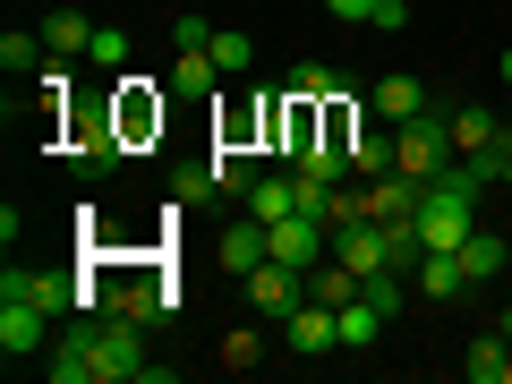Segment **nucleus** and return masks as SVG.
Returning <instances> with one entry per match:
<instances>
[{
    "label": "nucleus",
    "instance_id": "obj_1",
    "mask_svg": "<svg viewBox=\"0 0 512 384\" xmlns=\"http://www.w3.org/2000/svg\"><path fill=\"white\" fill-rule=\"evenodd\" d=\"M453 163H461V154H453V120H444V103H436V111H419V120H402V128H393V171H402V180L436 188V180H444Z\"/></svg>",
    "mask_w": 512,
    "mask_h": 384
},
{
    "label": "nucleus",
    "instance_id": "obj_2",
    "mask_svg": "<svg viewBox=\"0 0 512 384\" xmlns=\"http://www.w3.org/2000/svg\"><path fill=\"white\" fill-rule=\"evenodd\" d=\"M239 291H248V308L265 316V325H291V308L308 299V274H299V265H282V256H265L256 274H239Z\"/></svg>",
    "mask_w": 512,
    "mask_h": 384
},
{
    "label": "nucleus",
    "instance_id": "obj_3",
    "mask_svg": "<svg viewBox=\"0 0 512 384\" xmlns=\"http://www.w3.org/2000/svg\"><path fill=\"white\" fill-rule=\"evenodd\" d=\"M444 120H453V154L495 180V137H504V120H495L487 103H444Z\"/></svg>",
    "mask_w": 512,
    "mask_h": 384
},
{
    "label": "nucleus",
    "instance_id": "obj_4",
    "mask_svg": "<svg viewBox=\"0 0 512 384\" xmlns=\"http://www.w3.org/2000/svg\"><path fill=\"white\" fill-rule=\"evenodd\" d=\"M111 120H120L128 154L146 146V137H163V94H154V77H120V94H111Z\"/></svg>",
    "mask_w": 512,
    "mask_h": 384
},
{
    "label": "nucleus",
    "instance_id": "obj_5",
    "mask_svg": "<svg viewBox=\"0 0 512 384\" xmlns=\"http://www.w3.org/2000/svg\"><path fill=\"white\" fill-rule=\"evenodd\" d=\"M367 111H376L384 128H402V120H419V111H436V94H427V77L393 69V77H376V86H367Z\"/></svg>",
    "mask_w": 512,
    "mask_h": 384
},
{
    "label": "nucleus",
    "instance_id": "obj_6",
    "mask_svg": "<svg viewBox=\"0 0 512 384\" xmlns=\"http://www.w3.org/2000/svg\"><path fill=\"white\" fill-rule=\"evenodd\" d=\"M265 256H274V239H265V222H222V239H214V265H222V274H256V265H265Z\"/></svg>",
    "mask_w": 512,
    "mask_h": 384
},
{
    "label": "nucleus",
    "instance_id": "obj_7",
    "mask_svg": "<svg viewBox=\"0 0 512 384\" xmlns=\"http://www.w3.org/2000/svg\"><path fill=\"white\" fill-rule=\"evenodd\" d=\"M333 256L367 282V274H384V265H393V239H384V222H342V231H333Z\"/></svg>",
    "mask_w": 512,
    "mask_h": 384
},
{
    "label": "nucleus",
    "instance_id": "obj_8",
    "mask_svg": "<svg viewBox=\"0 0 512 384\" xmlns=\"http://www.w3.org/2000/svg\"><path fill=\"white\" fill-rule=\"evenodd\" d=\"M120 154H128V137H120V120H111V111L77 120V137H69V163H77V171H111Z\"/></svg>",
    "mask_w": 512,
    "mask_h": 384
},
{
    "label": "nucleus",
    "instance_id": "obj_9",
    "mask_svg": "<svg viewBox=\"0 0 512 384\" xmlns=\"http://www.w3.org/2000/svg\"><path fill=\"white\" fill-rule=\"evenodd\" d=\"M52 384H103V333H94V325L60 333V350H52Z\"/></svg>",
    "mask_w": 512,
    "mask_h": 384
},
{
    "label": "nucleus",
    "instance_id": "obj_10",
    "mask_svg": "<svg viewBox=\"0 0 512 384\" xmlns=\"http://www.w3.org/2000/svg\"><path fill=\"white\" fill-rule=\"evenodd\" d=\"M0 299H35L43 316H60V308H77V282H60V274H43V265H9V282H0Z\"/></svg>",
    "mask_w": 512,
    "mask_h": 384
},
{
    "label": "nucleus",
    "instance_id": "obj_11",
    "mask_svg": "<svg viewBox=\"0 0 512 384\" xmlns=\"http://www.w3.org/2000/svg\"><path fill=\"white\" fill-rule=\"evenodd\" d=\"M291 350H299V359H325V350H342V325H333L325 299H299V308H291Z\"/></svg>",
    "mask_w": 512,
    "mask_h": 384
},
{
    "label": "nucleus",
    "instance_id": "obj_12",
    "mask_svg": "<svg viewBox=\"0 0 512 384\" xmlns=\"http://www.w3.org/2000/svg\"><path fill=\"white\" fill-rule=\"evenodd\" d=\"M43 325H52V316H43L35 299H0V350H9V359H35Z\"/></svg>",
    "mask_w": 512,
    "mask_h": 384
},
{
    "label": "nucleus",
    "instance_id": "obj_13",
    "mask_svg": "<svg viewBox=\"0 0 512 384\" xmlns=\"http://www.w3.org/2000/svg\"><path fill=\"white\" fill-rule=\"evenodd\" d=\"M248 214H256V222H282V214H299V171H256V188H248Z\"/></svg>",
    "mask_w": 512,
    "mask_h": 384
},
{
    "label": "nucleus",
    "instance_id": "obj_14",
    "mask_svg": "<svg viewBox=\"0 0 512 384\" xmlns=\"http://www.w3.org/2000/svg\"><path fill=\"white\" fill-rule=\"evenodd\" d=\"M410 291H427V299H461V291H470V274H461V256L427 248L419 265H410Z\"/></svg>",
    "mask_w": 512,
    "mask_h": 384
},
{
    "label": "nucleus",
    "instance_id": "obj_15",
    "mask_svg": "<svg viewBox=\"0 0 512 384\" xmlns=\"http://www.w3.org/2000/svg\"><path fill=\"white\" fill-rule=\"evenodd\" d=\"M453 256H461V274H470V291H487V282H504V256H512V248H504L495 231H470Z\"/></svg>",
    "mask_w": 512,
    "mask_h": 384
},
{
    "label": "nucleus",
    "instance_id": "obj_16",
    "mask_svg": "<svg viewBox=\"0 0 512 384\" xmlns=\"http://www.w3.org/2000/svg\"><path fill=\"white\" fill-rule=\"evenodd\" d=\"M43 43H52V60H94L86 9H52V18H43Z\"/></svg>",
    "mask_w": 512,
    "mask_h": 384
},
{
    "label": "nucleus",
    "instance_id": "obj_17",
    "mask_svg": "<svg viewBox=\"0 0 512 384\" xmlns=\"http://www.w3.org/2000/svg\"><path fill=\"white\" fill-rule=\"evenodd\" d=\"M504 367H512V342H504V325H495V333H478V342H470L461 376H470V384H504Z\"/></svg>",
    "mask_w": 512,
    "mask_h": 384
},
{
    "label": "nucleus",
    "instance_id": "obj_18",
    "mask_svg": "<svg viewBox=\"0 0 512 384\" xmlns=\"http://www.w3.org/2000/svg\"><path fill=\"white\" fill-rule=\"evenodd\" d=\"M333 325H342V350H367V342L384 333V308L359 291V299H342V308H333Z\"/></svg>",
    "mask_w": 512,
    "mask_h": 384
},
{
    "label": "nucleus",
    "instance_id": "obj_19",
    "mask_svg": "<svg viewBox=\"0 0 512 384\" xmlns=\"http://www.w3.org/2000/svg\"><path fill=\"white\" fill-rule=\"evenodd\" d=\"M393 171V128H359L350 137V180H384Z\"/></svg>",
    "mask_w": 512,
    "mask_h": 384
},
{
    "label": "nucleus",
    "instance_id": "obj_20",
    "mask_svg": "<svg viewBox=\"0 0 512 384\" xmlns=\"http://www.w3.org/2000/svg\"><path fill=\"white\" fill-rule=\"evenodd\" d=\"M43 60H52L43 26H35V35H26V26H18V35H0V69H9V77H43Z\"/></svg>",
    "mask_w": 512,
    "mask_h": 384
},
{
    "label": "nucleus",
    "instance_id": "obj_21",
    "mask_svg": "<svg viewBox=\"0 0 512 384\" xmlns=\"http://www.w3.org/2000/svg\"><path fill=\"white\" fill-rule=\"evenodd\" d=\"M171 86H180V94H214L222 86V60L214 52H180V60H171Z\"/></svg>",
    "mask_w": 512,
    "mask_h": 384
},
{
    "label": "nucleus",
    "instance_id": "obj_22",
    "mask_svg": "<svg viewBox=\"0 0 512 384\" xmlns=\"http://www.w3.org/2000/svg\"><path fill=\"white\" fill-rule=\"evenodd\" d=\"M205 171H214V197H248V188H256V171H248V154H239V146H214V163H205Z\"/></svg>",
    "mask_w": 512,
    "mask_h": 384
},
{
    "label": "nucleus",
    "instance_id": "obj_23",
    "mask_svg": "<svg viewBox=\"0 0 512 384\" xmlns=\"http://www.w3.org/2000/svg\"><path fill=\"white\" fill-rule=\"evenodd\" d=\"M205 52L222 60V77H248V69H256V43L239 35V26H214V43H205Z\"/></svg>",
    "mask_w": 512,
    "mask_h": 384
},
{
    "label": "nucleus",
    "instance_id": "obj_24",
    "mask_svg": "<svg viewBox=\"0 0 512 384\" xmlns=\"http://www.w3.org/2000/svg\"><path fill=\"white\" fill-rule=\"evenodd\" d=\"M222 367H231V376H248V367H265V333H222Z\"/></svg>",
    "mask_w": 512,
    "mask_h": 384
},
{
    "label": "nucleus",
    "instance_id": "obj_25",
    "mask_svg": "<svg viewBox=\"0 0 512 384\" xmlns=\"http://www.w3.org/2000/svg\"><path fill=\"white\" fill-rule=\"evenodd\" d=\"M291 94H308V103H333V94H342V77H333L325 60H308V69H291Z\"/></svg>",
    "mask_w": 512,
    "mask_h": 384
},
{
    "label": "nucleus",
    "instance_id": "obj_26",
    "mask_svg": "<svg viewBox=\"0 0 512 384\" xmlns=\"http://www.w3.org/2000/svg\"><path fill=\"white\" fill-rule=\"evenodd\" d=\"M94 69H128V35L120 26H94Z\"/></svg>",
    "mask_w": 512,
    "mask_h": 384
},
{
    "label": "nucleus",
    "instance_id": "obj_27",
    "mask_svg": "<svg viewBox=\"0 0 512 384\" xmlns=\"http://www.w3.org/2000/svg\"><path fill=\"white\" fill-rule=\"evenodd\" d=\"M171 43H180V52H205V43H214V26H205V18H171Z\"/></svg>",
    "mask_w": 512,
    "mask_h": 384
},
{
    "label": "nucleus",
    "instance_id": "obj_28",
    "mask_svg": "<svg viewBox=\"0 0 512 384\" xmlns=\"http://www.w3.org/2000/svg\"><path fill=\"white\" fill-rule=\"evenodd\" d=\"M171 197H180V205H197V197H214V171H180V180H171Z\"/></svg>",
    "mask_w": 512,
    "mask_h": 384
},
{
    "label": "nucleus",
    "instance_id": "obj_29",
    "mask_svg": "<svg viewBox=\"0 0 512 384\" xmlns=\"http://www.w3.org/2000/svg\"><path fill=\"white\" fill-rule=\"evenodd\" d=\"M367 26H376V35H393V26H410V0H376V18H367Z\"/></svg>",
    "mask_w": 512,
    "mask_h": 384
},
{
    "label": "nucleus",
    "instance_id": "obj_30",
    "mask_svg": "<svg viewBox=\"0 0 512 384\" xmlns=\"http://www.w3.org/2000/svg\"><path fill=\"white\" fill-rule=\"evenodd\" d=\"M325 9H333V18H350V26H367V18H376V0H325Z\"/></svg>",
    "mask_w": 512,
    "mask_h": 384
},
{
    "label": "nucleus",
    "instance_id": "obj_31",
    "mask_svg": "<svg viewBox=\"0 0 512 384\" xmlns=\"http://www.w3.org/2000/svg\"><path fill=\"white\" fill-rule=\"evenodd\" d=\"M495 180L512 188V120H504V137H495Z\"/></svg>",
    "mask_w": 512,
    "mask_h": 384
},
{
    "label": "nucleus",
    "instance_id": "obj_32",
    "mask_svg": "<svg viewBox=\"0 0 512 384\" xmlns=\"http://www.w3.org/2000/svg\"><path fill=\"white\" fill-rule=\"evenodd\" d=\"M495 77H504V86H512V52H504V60H495Z\"/></svg>",
    "mask_w": 512,
    "mask_h": 384
},
{
    "label": "nucleus",
    "instance_id": "obj_33",
    "mask_svg": "<svg viewBox=\"0 0 512 384\" xmlns=\"http://www.w3.org/2000/svg\"><path fill=\"white\" fill-rule=\"evenodd\" d=\"M495 325H504V342H512V299H504V316H495Z\"/></svg>",
    "mask_w": 512,
    "mask_h": 384
},
{
    "label": "nucleus",
    "instance_id": "obj_34",
    "mask_svg": "<svg viewBox=\"0 0 512 384\" xmlns=\"http://www.w3.org/2000/svg\"><path fill=\"white\" fill-rule=\"evenodd\" d=\"M504 291H512V256H504Z\"/></svg>",
    "mask_w": 512,
    "mask_h": 384
},
{
    "label": "nucleus",
    "instance_id": "obj_35",
    "mask_svg": "<svg viewBox=\"0 0 512 384\" xmlns=\"http://www.w3.org/2000/svg\"><path fill=\"white\" fill-rule=\"evenodd\" d=\"M504 384H512V367H504Z\"/></svg>",
    "mask_w": 512,
    "mask_h": 384
}]
</instances>
